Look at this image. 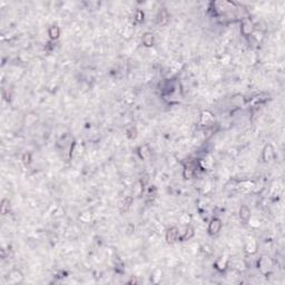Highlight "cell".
Masks as SVG:
<instances>
[{
  "label": "cell",
  "instance_id": "obj_17",
  "mask_svg": "<svg viewBox=\"0 0 285 285\" xmlns=\"http://www.w3.org/2000/svg\"><path fill=\"white\" fill-rule=\"evenodd\" d=\"M9 206H10V203L8 199H2V202H1V213H2L3 215L6 214L7 212L9 211Z\"/></svg>",
  "mask_w": 285,
  "mask_h": 285
},
{
  "label": "cell",
  "instance_id": "obj_13",
  "mask_svg": "<svg viewBox=\"0 0 285 285\" xmlns=\"http://www.w3.org/2000/svg\"><path fill=\"white\" fill-rule=\"evenodd\" d=\"M143 43H144V45L146 47L153 46V43H154L153 34H150V32H146V34L144 35V37H143Z\"/></svg>",
  "mask_w": 285,
  "mask_h": 285
},
{
  "label": "cell",
  "instance_id": "obj_22",
  "mask_svg": "<svg viewBox=\"0 0 285 285\" xmlns=\"http://www.w3.org/2000/svg\"><path fill=\"white\" fill-rule=\"evenodd\" d=\"M90 217H92L90 213H89V212H85V213H83V214H81V216H80V219H81L83 222H89V221H90Z\"/></svg>",
  "mask_w": 285,
  "mask_h": 285
},
{
  "label": "cell",
  "instance_id": "obj_11",
  "mask_svg": "<svg viewBox=\"0 0 285 285\" xmlns=\"http://www.w3.org/2000/svg\"><path fill=\"white\" fill-rule=\"evenodd\" d=\"M48 35L51 39H58L60 36V29L58 26H51L48 30Z\"/></svg>",
  "mask_w": 285,
  "mask_h": 285
},
{
  "label": "cell",
  "instance_id": "obj_24",
  "mask_svg": "<svg viewBox=\"0 0 285 285\" xmlns=\"http://www.w3.org/2000/svg\"><path fill=\"white\" fill-rule=\"evenodd\" d=\"M248 221H249V225H251L252 227H258L260 226V221H258L257 218H249Z\"/></svg>",
  "mask_w": 285,
  "mask_h": 285
},
{
  "label": "cell",
  "instance_id": "obj_1",
  "mask_svg": "<svg viewBox=\"0 0 285 285\" xmlns=\"http://www.w3.org/2000/svg\"><path fill=\"white\" fill-rule=\"evenodd\" d=\"M242 34L244 35V36H248V35H251L252 32H253V30H254V25H253V22H252V20L249 18H244L242 21Z\"/></svg>",
  "mask_w": 285,
  "mask_h": 285
},
{
  "label": "cell",
  "instance_id": "obj_21",
  "mask_svg": "<svg viewBox=\"0 0 285 285\" xmlns=\"http://www.w3.org/2000/svg\"><path fill=\"white\" fill-rule=\"evenodd\" d=\"M36 120H37V117L35 116V115H28V116L26 117V124H27V125H32Z\"/></svg>",
  "mask_w": 285,
  "mask_h": 285
},
{
  "label": "cell",
  "instance_id": "obj_20",
  "mask_svg": "<svg viewBox=\"0 0 285 285\" xmlns=\"http://www.w3.org/2000/svg\"><path fill=\"white\" fill-rule=\"evenodd\" d=\"M193 175H194V171H193V168H192V167H187V168L185 169V172H184L185 178H187V179H190V178L193 177Z\"/></svg>",
  "mask_w": 285,
  "mask_h": 285
},
{
  "label": "cell",
  "instance_id": "obj_23",
  "mask_svg": "<svg viewBox=\"0 0 285 285\" xmlns=\"http://www.w3.org/2000/svg\"><path fill=\"white\" fill-rule=\"evenodd\" d=\"M160 277H162V271H160V270H156V272L154 273V276H153L154 282L157 283L160 279Z\"/></svg>",
  "mask_w": 285,
  "mask_h": 285
},
{
  "label": "cell",
  "instance_id": "obj_3",
  "mask_svg": "<svg viewBox=\"0 0 285 285\" xmlns=\"http://www.w3.org/2000/svg\"><path fill=\"white\" fill-rule=\"evenodd\" d=\"M177 238H178L177 228H176V227L169 228V230L167 231V233H166V241H167V243H168V244H173V243H175L177 241Z\"/></svg>",
  "mask_w": 285,
  "mask_h": 285
},
{
  "label": "cell",
  "instance_id": "obj_19",
  "mask_svg": "<svg viewBox=\"0 0 285 285\" xmlns=\"http://www.w3.org/2000/svg\"><path fill=\"white\" fill-rule=\"evenodd\" d=\"M127 136H128L130 139H134V138H136V136H137L136 128H134V127H130V128L127 130Z\"/></svg>",
  "mask_w": 285,
  "mask_h": 285
},
{
  "label": "cell",
  "instance_id": "obj_9",
  "mask_svg": "<svg viewBox=\"0 0 285 285\" xmlns=\"http://www.w3.org/2000/svg\"><path fill=\"white\" fill-rule=\"evenodd\" d=\"M256 248H257V244H256L254 239H248L245 245V251L249 254H254L256 252Z\"/></svg>",
  "mask_w": 285,
  "mask_h": 285
},
{
  "label": "cell",
  "instance_id": "obj_25",
  "mask_svg": "<svg viewBox=\"0 0 285 285\" xmlns=\"http://www.w3.org/2000/svg\"><path fill=\"white\" fill-rule=\"evenodd\" d=\"M136 19H137L138 21H143V20H144V13H143L141 10H137V13H136Z\"/></svg>",
  "mask_w": 285,
  "mask_h": 285
},
{
  "label": "cell",
  "instance_id": "obj_14",
  "mask_svg": "<svg viewBox=\"0 0 285 285\" xmlns=\"http://www.w3.org/2000/svg\"><path fill=\"white\" fill-rule=\"evenodd\" d=\"M255 188V184L253 183H249V182H244L242 184L239 185V189L242 192H249V190L254 189Z\"/></svg>",
  "mask_w": 285,
  "mask_h": 285
},
{
  "label": "cell",
  "instance_id": "obj_8",
  "mask_svg": "<svg viewBox=\"0 0 285 285\" xmlns=\"http://www.w3.org/2000/svg\"><path fill=\"white\" fill-rule=\"evenodd\" d=\"M239 216L242 218L243 221L247 222L249 218H251V211L248 208L247 206H242L239 208Z\"/></svg>",
  "mask_w": 285,
  "mask_h": 285
},
{
  "label": "cell",
  "instance_id": "obj_10",
  "mask_svg": "<svg viewBox=\"0 0 285 285\" xmlns=\"http://www.w3.org/2000/svg\"><path fill=\"white\" fill-rule=\"evenodd\" d=\"M227 263H228V256L227 255H224V256H222V257H219L217 260V262H216V267H217L218 270H225L227 266Z\"/></svg>",
  "mask_w": 285,
  "mask_h": 285
},
{
  "label": "cell",
  "instance_id": "obj_6",
  "mask_svg": "<svg viewBox=\"0 0 285 285\" xmlns=\"http://www.w3.org/2000/svg\"><path fill=\"white\" fill-rule=\"evenodd\" d=\"M258 267H260V270L263 273H266L267 271H270V268H271L270 260L267 257H265V256H263V257L260 260V262H258Z\"/></svg>",
  "mask_w": 285,
  "mask_h": 285
},
{
  "label": "cell",
  "instance_id": "obj_7",
  "mask_svg": "<svg viewBox=\"0 0 285 285\" xmlns=\"http://www.w3.org/2000/svg\"><path fill=\"white\" fill-rule=\"evenodd\" d=\"M138 153H139L141 158H143V159H148V158L150 157V149L147 145H143V146H141L139 149H138Z\"/></svg>",
  "mask_w": 285,
  "mask_h": 285
},
{
  "label": "cell",
  "instance_id": "obj_18",
  "mask_svg": "<svg viewBox=\"0 0 285 285\" xmlns=\"http://www.w3.org/2000/svg\"><path fill=\"white\" fill-rule=\"evenodd\" d=\"M190 216L188 214H183L181 216V218H179V222H181V224H183V225H187V224L190 223Z\"/></svg>",
  "mask_w": 285,
  "mask_h": 285
},
{
  "label": "cell",
  "instance_id": "obj_5",
  "mask_svg": "<svg viewBox=\"0 0 285 285\" xmlns=\"http://www.w3.org/2000/svg\"><path fill=\"white\" fill-rule=\"evenodd\" d=\"M9 279L10 282L13 283V284H19V283L22 282L24 279V276H22V273L18 270H13L9 273Z\"/></svg>",
  "mask_w": 285,
  "mask_h": 285
},
{
  "label": "cell",
  "instance_id": "obj_26",
  "mask_svg": "<svg viewBox=\"0 0 285 285\" xmlns=\"http://www.w3.org/2000/svg\"><path fill=\"white\" fill-rule=\"evenodd\" d=\"M132 197H127V198L125 199V202H124V207H125V211L127 208H128L129 206H130V204H132Z\"/></svg>",
  "mask_w": 285,
  "mask_h": 285
},
{
  "label": "cell",
  "instance_id": "obj_4",
  "mask_svg": "<svg viewBox=\"0 0 285 285\" xmlns=\"http://www.w3.org/2000/svg\"><path fill=\"white\" fill-rule=\"evenodd\" d=\"M263 159H264V162H266V163H271L274 159V149H273V147L271 145H267V146L264 147Z\"/></svg>",
  "mask_w": 285,
  "mask_h": 285
},
{
  "label": "cell",
  "instance_id": "obj_28",
  "mask_svg": "<svg viewBox=\"0 0 285 285\" xmlns=\"http://www.w3.org/2000/svg\"><path fill=\"white\" fill-rule=\"evenodd\" d=\"M230 60H231V57L228 55H225L224 57H222V59H221L222 64H223V62H225L224 64H228V62H230Z\"/></svg>",
  "mask_w": 285,
  "mask_h": 285
},
{
  "label": "cell",
  "instance_id": "obj_15",
  "mask_svg": "<svg viewBox=\"0 0 285 285\" xmlns=\"http://www.w3.org/2000/svg\"><path fill=\"white\" fill-rule=\"evenodd\" d=\"M193 236H194V228L193 227H187L186 232H185V234L183 235L182 239H183V241H187V239L192 238Z\"/></svg>",
  "mask_w": 285,
  "mask_h": 285
},
{
  "label": "cell",
  "instance_id": "obj_16",
  "mask_svg": "<svg viewBox=\"0 0 285 285\" xmlns=\"http://www.w3.org/2000/svg\"><path fill=\"white\" fill-rule=\"evenodd\" d=\"M168 20V13L166 10H163L162 13H159V18H158V21H159L160 25H165L166 22Z\"/></svg>",
  "mask_w": 285,
  "mask_h": 285
},
{
  "label": "cell",
  "instance_id": "obj_27",
  "mask_svg": "<svg viewBox=\"0 0 285 285\" xmlns=\"http://www.w3.org/2000/svg\"><path fill=\"white\" fill-rule=\"evenodd\" d=\"M22 160H24V163H26V164H28V163H30V154H24V157H22Z\"/></svg>",
  "mask_w": 285,
  "mask_h": 285
},
{
  "label": "cell",
  "instance_id": "obj_2",
  "mask_svg": "<svg viewBox=\"0 0 285 285\" xmlns=\"http://www.w3.org/2000/svg\"><path fill=\"white\" fill-rule=\"evenodd\" d=\"M221 227H222V222L218 219V218H214V219H212V222L209 223L208 225V232L211 235H215V234H217L219 231H221Z\"/></svg>",
  "mask_w": 285,
  "mask_h": 285
},
{
  "label": "cell",
  "instance_id": "obj_12",
  "mask_svg": "<svg viewBox=\"0 0 285 285\" xmlns=\"http://www.w3.org/2000/svg\"><path fill=\"white\" fill-rule=\"evenodd\" d=\"M201 122H202L203 124L207 125V124L212 123V122H214V117H213V115H212L209 111H204V113L202 114V118H201Z\"/></svg>",
  "mask_w": 285,
  "mask_h": 285
}]
</instances>
